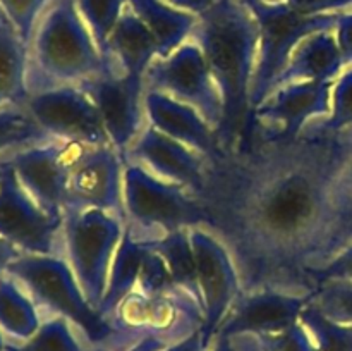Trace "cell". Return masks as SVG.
Returning a JSON list of instances; mask_svg holds the SVG:
<instances>
[{"instance_id":"cell-1","label":"cell","mask_w":352,"mask_h":351,"mask_svg":"<svg viewBox=\"0 0 352 351\" xmlns=\"http://www.w3.org/2000/svg\"><path fill=\"white\" fill-rule=\"evenodd\" d=\"M340 148L342 129L311 120L294 138L250 133L206 160L196 195L205 229L229 250L244 291L311 295Z\"/></svg>"},{"instance_id":"cell-2","label":"cell","mask_w":352,"mask_h":351,"mask_svg":"<svg viewBox=\"0 0 352 351\" xmlns=\"http://www.w3.org/2000/svg\"><path fill=\"white\" fill-rule=\"evenodd\" d=\"M196 17L191 38L201 48L222 96L223 116L217 138L220 150L232 151L250 126L260 30L250 7L241 0H215Z\"/></svg>"},{"instance_id":"cell-3","label":"cell","mask_w":352,"mask_h":351,"mask_svg":"<svg viewBox=\"0 0 352 351\" xmlns=\"http://www.w3.org/2000/svg\"><path fill=\"white\" fill-rule=\"evenodd\" d=\"M28 88L79 85L100 74L110 58L100 54L74 0H52L28 47Z\"/></svg>"},{"instance_id":"cell-4","label":"cell","mask_w":352,"mask_h":351,"mask_svg":"<svg viewBox=\"0 0 352 351\" xmlns=\"http://www.w3.org/2000/svg\"><path fill=\"white\" fill-rule=\"evenodd\" d=\"M7 274L23 286L38 310L67 319L96 348L116 344L117 336L122 334L86 299L71 265L62 257L21 253L9 265Z\"/></svg>"},{"instance_id":"cell-5","label":"cell","mask_w":352,"mask_h":351,"mask_svg":"<svg viewBox=\"0 0 352 351\" xmlns=\"http://www.w3.org/2000/svg\"><path fill=\"white\" fill-rule=\"evenodd\" d=\"M248 7L260 30L256 67L251 86L253 110L270 95L275 79L285 69L296 47L309 34L336 30L339 12L306 16L292 9L287 2H256Z\"/></svg>"},{"instance_id":"cell-6","label":"cell","mask_w":352,"mask_h":351,"mask_svg":"<svg viewBox=\"0 0 352 351\" xmlns=\"http://www.w3.org/2000/svg\"><path fill=\"white\" fill-rule=\"evenodd\" d=\"M62 233L69 265L86 299L98 308L124 234L120 217L98 209H65Z\"/></svg>"},{"instance_id":"cell-7","label":"cell","mask_w":352,"mask_h":351,"mask_svg":"<svg viewBox=\"0 0 352 351\" xmlns=\"http://www.w3.org/2000/svg\"><path fill=\"white\" fill-rule=\"evenodd\" d=\"M124 210L133 229L164 231L205 227L206 213L199 200L182 186L150 174L140 164L124 169Z\"/></svg>"},{"instance_id":"cell-8","label":"cell","mask_w":352,"mask_h":351,"mask_svg":"<svg viewBox=\"0 0 352 351\" xmlns=\"http://www.w3.org/2000/svg\"><path fill=\"white\" fill-rule=\"evenodd\" d=\"M144 79L150 89L165 93L198 110L210 127L219 133L223 116L222 96L201 48L195 41L181 45L167 58L151 62Z\"/></svg>"},{"instance_id":"cell-9","label":"cell","mask_w":352,"mask_h":351,"mask_svg":"<svg viewBox=\"0 0 352 351\" xmlns=\"http://www.w3.org/2000/svg\"><path fill=\"white\" fill-rule=\"evenodd\" d=\"M24 107L52 140L82 147L110 145L95 103L78 85L34 89Z\"/></svg>"},{"instance_id":"cell-10","label":"cell","mask_w":352,"mask_h":351,"mask_svg":"<svg viewBox=\"0 0 352 351\" xmlns=\"http://www.w3.org/2000/svg\"><path fill=\"white\" fill-rule=\"evenodd\" d=\"M62 224L28 195L9 165L0 164V237L21 253L60 257Z\"/></svg>"},{"instance_id":"cell-11","label":"cell","mask_w":352,"mask_h":351,"mask_svg":"<svg viewBox=\"0 0 352 351\" xmlns=\"http://www.w3.org/2000/svg\"><path fill=\"white\" fill-rule=\"evenodd\" d=\"M189 236L201 292L203 322L199 330L206 348H210L217 329L223 322L243 288L229 250L215 234L206 231L205 227H192L189 229Z\"/></svg>"},{"instance_id":"cell-12","label":"cell","mask_w":352,"mask_h":351,"mask_svg":"<svg viewBox=\"0 0 352 351\" xmlns=\"http://www.w3.org/2000/svg\"><path fill=\"white\" fill-rule=\"evenodd\" d=\"M333 85V81H302L282 86L251 110L244 138L250 133L267 138L298 136L311 119L330 116Z\"/></svg>"},{"instance_id":"cell-13","label":"cell","mask_w":352,"mask_h":351,"mask_svg":"<svg viewBox=\"0 0 352 351\" xmlns=\"http://www.w3.org/2000/svg\"><path fill=\"white\" fill-rule=\"evenodd\" d=\"M82 145L50 140L10 155L9 165L28 195L54 219H64L72 158Z\"/></svg>"},{"instance_id":"cell-14","label":"cell","mask_w":352,"mask_h":351,"mask_svg":"<svg viewBox=\"0 0 352 351\" xmlns=\"http://www.w3.org/2000/svg\"><path fill=\"white\" fill-rule=\"evenodd\" d=\"M122 196L124 174L119 151L112 145L79 147L69 172L65 209H98L119 215Z\"/></svg>"},{"instance_id":"cell-15","label":"cell","mask_w":352,"mask_h":351,"mask_svg":"<svg viewBox=\"0 0 352 351\" xmlns=\"http://www.w3.org/2000/svg\"><path fill=\"white\" fill-rule=\"evenodd\" d=\"M100 114L110 145L122 157L136 140L141 127V89L143 78L117 72L110 65L100 74L79 83Z\"/></svg>"},{"instance_id":"cell-16","label":"cell","mask_w":352,"mask_h":351,"mask_svg":"<svg viewBox=\"0 0 352 351\" xmlns=\"http://www.w3.org/2000/svg\"><path fill=\"white\" fill-rule=\"evenodd\" d=\"M309 299L311 295H291L274 289L241 291L217 329L215 337L236 339L241 336L280 332L299 322L302 308Z\"/></svg>"},{"instance_id":"cell-17","label":"cell","mask_w":352,"mask_h":351,"mask_svg":"<svg viewBox=\"0 0 352 351\" xmlns=\"http://www.w3.org/2000/svg\"><path fill=\"white\" fill-rule=\"evenodd\" d=\"M124 158L146 165L158 178L182 186L195 196L201 191L205 182L206 158L153 126L134 140Z\"/></svg>"},{"instance_id":"cell-18","label":"cell","mask_w":352,"mask_h":351,"mask_svg":"<svg viewBox=\"0 0 352 351\" xmlns=\"http://www.w3.org/2000/svg\"><path fill=\"white\" fill-rule=\"evenodd\" d=\"M144 107L151 126L160 133L192 148L206 160L222 153L217 133L191 105H186L157 89H148L144 95Z\"/></svg>"},{"instance_id":"cell-19","label":"cell","mask_w":352,"mask_h":351,"mask_svg":"<svg viewBox=\"0 0 352 351\" xmlns=\"http://www.w3.org/2000/svg\"><path fill=\"white\" fill-rule=\"evenodd\" d=\"M349 244H352V126L342 129L339 165L330 186L329 219L309 277L316 268L329 264Z\"/></svg>"},{"instance_id":"cell-20","label":"cell","mask_w":352,"mask_h":351,"mask_svg":"<svg viewBox=\"0 0 352 351\" xmlns=\"http://www.w3.org/2000/svg\"><path fill=\"white\" fill-rule=\"evenodd\" d=\"M342 67V54L333 31L313 33L306 36L292 52L285 69L275 79L272 93L291 83L333 81L340 74Z\"/></svg>"},{"instance_id":"cell-21","label":"cell","mask_w":352,"mask_h":351,"mask_svg":"<svg viewBox=\"0 0 352 351\" xmlns=\"http://www.w3.org/2000/svg\"><path fill=\"white\" fill-rule=\"evenodd\" d=\"M155 57L157 41L127 3L109 36V58H117L124 74L144 78Z\"/></svg>"},{"instance_id":"cell-22","label":"cell","mask_w":352,"mask_h":351,"mask_svg":"<svg viewBox=\"0 0 352 351\" xmlns=\"http://www.w3.org/2000/svg\"><path fill=\"white\" fill-rule=\"evenodd\" d=\"M127 3L157 41L158 58H167L184 45L198 19L195 14L177 9L165 0H127Z\"/></svg>"},{"instance_id":"cell-23","label":"cell","mask_w":352,"mask_h":351,"mask_svg":"<svg viewBox=\"0 0 352 351\" xmlns=\"http://www.w3.org/2000/svg\"><path fill=\"white\" fill-rule=\"evenodd\" d=\"M144 251H146L144 240H141L140 236H134L133 229L127 226L124 229L122 240L117 246L116 255H113L105 295H103L102 303L98 306V312L105 319L110 320L119 312L127 296L138 286Z\"/></svg>"},{"instance_id":"cell-24","label":"cell","mask_w":352,"mask_h":351,"mask_svg":"<svg viewBox=\"0 0 352 351\" xmlns=\"http://www.w3.org/2000/svg\"><path fill=\"white\" fill-rule=\"evenodd\" d=\"M146 241L164 258L175 288L201 306V292H199L189 229L172 231V233L162 234L160 237H151Z\"/></svg>"},{"instance_id":"cell-25","label":"cell","mask_w":352,"mask_h":351,"mask_svg":"<svg viewBox=\"0 0 352 351\" xmlns=\"http://www.w3.org/2000/svg\"><path fill=\"white\" fill-rule=\"evenodd\" d=\"M40 310L9 274L0 277V330L16 343L30 339L40 327Z\"/></svg>"},{"instance_id":"cell-26","label":"cell","mask_w":352,"mask_h":351,"mask_svg":"<svg viewBox=\"0 0 352 351\" xmlns=\"http://www.w3.org/2000/svg\"><path fill=\"white\" fill-rule=\"evenodd\" d=\"M28 47L10 26L0 24V109L24 105L28 88Z\"/></svg>"},{"instance_id":"cell-27","label":"cell","mask_w":352,"mask_h":351,"mask_svg":"<svg viewBox=\"0 0 352 351\" xmlns=\"http://www.w3.org/2000/svg\"><path fill=\"white\" fill-rule=\"evenodd\" d=\"M50 140L24 105L0 109V164L23 148Z\"/></svg>"},{"instance_id":"cell-28","label":"cell","mask_w":352,"mask_h":351,"mask_svg":"<svg viewBox=\"0 0 352 351\" xmlns=\"http://www.w3.org/2000/svg\"><path fill=\"white\" fill-rule=\"evenodd\" d=\"M100 54L109 58V36L122 16L127 0H74Z\"/></svg>"},{"instance_id":"cell-29","label":"cell","mask_w":352,"mask_h":351,"mask_svg":"<svg viewBox=\"0 0 352 351\" xmlns=\"http://www.w3.org/2000/svg\"><path fill=\"white\" fill-rule=\"evenodd\" d=\"M299 320L311 334L318 351H352L351 326L329 319L311 303L302 308Z\"/></svg>"},{"instance_id":"cell-30","label":"cell","mask_w":352,"mask_h":351,"mask_svg":"<svg viewBox=\"0 0 352 351\" xmlns=\"http://www.w3.org/2000/svg\"><path fill=\"white\" fill-rule=\"evenodd\" d=\"M144 243H146V251H144L143 262H141L140 279H138V288H140L141 296L148 301H157V299H167L168 301V299H175L177 296L189 298L188 295L175 288L164 258L148 244L146 240H144Z\"/></svg>"},{"instance_id":"cell-31","label":"cell","mask_w":352,"mask_h":351,"mask_svg":"<svg viewBox=\"0 0 352 351\" xmlns=\"http://www.w3.org/2000/svg\"><path fill=\"white\" fill-rule=\"evenodd\" d=\"M234 343L239 351H318L301 320L280 332L241 336L236 337Z\"/></svg>"},{"instance_id":"cell-32","label":"cell","mask_w":352,"mask_h":351,"mask_svg":"<svg viewBox=\"0 0 352 351\" xmlns=\"http://www.w3.org/2000/svg\"><path fill=\"white\" fill-rule=\"evenodd\" d=\"M10 351H85V348L79 344L67 319L50 317L40 323L30 339L12 346Z\"/></svg>"},{"instance_id":"cell-33","label":"cell","mask_w":352,"mask_h":351,"mask_svg":"<svg viewBox=\"0 0 352 351\" xmlns=\"http://www.w3.org/2000/svg\"><path fill=\"white\" fill-rule=\"evenodd\" d=\"M311 305L336 322L352 327V282L330 279L320 282L311 292Z\"/></svg>"},{"instance_id":"cell-34","label":"cell","mask_w":352,"mask_h":351,"mask_svg":"<svg viewBox=\"0 0 352 351\" xmlns=\"http://www.w3.org/2000/svg\"><path fill=\"white\" fill-rule=\"evenodd\" d=\"M50 0H0V10L26 47Z\"/></svg>"},{"instance_id":"cell-35","label":"cell","mask_w":352,"mask_h":351,"mask_svg":"<svg viewBox=\"0 0 352 351\" xmlns=\"http://www.w3.org/2000/svg\"><path fill=\"white\" fill-rule=\"evenodd\" d=\"M320 123L329 131H340L352 126V69L344 72L333 85L332 112Z\"/></svg>"},{"instance_id":"cell-36","label":"cell","mask_w":352,"mask_h":351,"mask_svg":"<svg viewBox=\"0 0 352 351\" xmlns=\"http://www.w3.org/2000/svg\"><path fill=\"white\" fill-rule=\"evenodd\" d=\"M330 279H342V281L352 282V244L344 248L329 264L316 268L311 274V281L315 288L320 282L330 281Z\"/></svg>"},{"instance_id":"cell-37","label":"cell","mask_w":352,"mask_h":351,"mask_svg":"<svg viewBox=\"0 0 352 351\" xmlns=\"http://www.w3.org/2000/svg\"><path fill=\"white\" fill-rule=\"evenodd\" d=\"M285 2L294 10L306 16L342 12L344 9L352 7V0H285Z\"/></svg>"},{"instance_id":"cell-38","label":"cell","mask_w":352,"mask_h":351,"mask_svg":"<svg viewBox=\"0 0 352 351\" xmlns=\"http://www.w3.org/2000/svg\"><path fill=\"white\" fill-rule=\"evenodd\" d=\"M167 337L157 332H146L140 341L131 344H110V346H100L93 351H164L168 346Z\"/></svg>"},{"instance_id":"cell-39","label":"cell","mask_w":352,"mask_h":351,"mask_svg":"<svg viewBox=\"0 0 352 351\" xmlns=\"http://www.w3.org/2000/svg\"><path fill=\"white\" fill-rule=\"evenodd\" d=\"M336 38L342 54L344 65L352 64V12H339L336 24Z\"/></svg>"},{"instance_id":"cell-40","label":"cell","mask_w":352,"mask_h":351,"mask_svg":"<svg viewBox=\"0 0 352 351\" xmlns=\"http://www.w3.org/2000/svg\"><path fill=\"white\" fill-rule=\"evenodd\" d=\"M205 341H203L201 330L196 329L192 332H189L188 336H182L181 339L170 343L164 351H206Z\"/></svg>"},{"instance_id":"cell-41","label":"cell","mask_w":352,"mask_h":351,"mask_svg":"<svg viewBox=\"0 0 352 351\" xmlns=\"http://www.w3.org/2000/svg\"><path fill=\"white\" fill-rule=\"evenodd\" d=\"M165 2L177 7V9L186 10V12H191L195 14V16H198V14L205 12L206 9H210V7L215 3V0H165Z\"/></svg>"},{"instance_id":"cell-42","label":"cell","mask_w":352,"mask_h":351,"mask_svg":"<svg viewBox=\"0 0 352 351\" xmlns=\"http://www.w3.org/2000/svg\"><path fill=\"white\" fill-rule=\"evenodd\" d=\"M21 255V251L16 246H12L10 243H7L3 237H0V277L3 274H7V268L9 265L16 260Z\"/></svg>"},{"instance_id":"cell-43","label":"cell","mask_w":352,"mask_h":351,"mask_svg":"<svg viewBox=\"0 0 352 351\" xmlns=\"http://www.w3.org/2000/svg\"><path fill=\"white\" fill-rule=\"evenodd\" d=\"M206 351H239L237 350L236 343L234 339H229V337H222V336H217L213 337L212 344Z\"/></svg>"},{"instance_id":"cell-44","label":"cell","mask_w":352,"mask_h":351,"mask_svg":"<svg viewBox=\"0 0 352 351\" xmlns=\"http://www.w3.org/2000/svg\"><path fill=\"white\" fill-rule=\"evenodd\" d=\"M243 3L250 6V3H256V2H267V3H277V2H285V0H241Z\"/></svg>"},{"instance_id":"cell-45","label":"cell","mask_w":352,"mask_h":351,"mask_svg":"<svg viewBox=\"0 0 352 351\" xmlns=\"http://www.w3.org/2000/svg\"><path fill=\"white\" fill-rule=\"evenodd\" d=\"M0 351H7V344H6V336L0 330Z\"/></svg>"},{"instance_id":"cell-46","label":"cell","mask_w":352,"mask_h":351,"mask_svg":"<svg viewBox=\"0 0 352 351\" xmlns=\"http://www.w3.org/2000/svg\"><path fill=\"white\" fill-rule=\"evenodd\" d=\"M0 24H2V26H10V24H9V21H7V17L3 16V12H2V10H0ZM10 28H12V26H10Z\"/></svg>"},{"instance_id":"cell-47","label":"cell","mask_w":352,"mask_h":351,"mask_svg":"<svg viewBox=\"0 0 352 351\" xmlns=\"http://www.w3.org/2000/svg\"><path fill=\"white\" fill-rule=\"evenodd\" d=\"M50 2H52V0H50Z\"/></svg>"}]
</instances>
